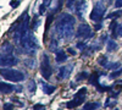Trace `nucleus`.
<instances>
[{"mask_svg":"<svg viewBox=\"0 0 122 110\" xmlns=\"http://www.w3.org/2000/svg\"><path fill=\"white\" fill-rule=\"evenodd\" d=\"M18 5H20L18 1H11V6H12V7H17Z\"/></svg>","mask_w":122,"mask_h":110,"instance_id":"nucleus-36","label":"nucleus"},{"mask_svg":"<svg viewBox=\"0 0 122 110\" xmlns=\"http://www.w3.org/2000/svg\"><path fill=\"white\" fill-rule=\"evenodd\" d=\"M117 27H118V23L116 21H112L110 25V31H111V34L112 37H117Z\"/></svg>","mask_w":122,"mask_h":110,"instance_id":"nucleus-15","label":"nucleus"},{"mask_svg":"<svg viewBox=\"0 0 122 110\" xmlns=\"http://www.w3.org/2000/svg\"><path fill=\"white\" fill-rule=\"evenodd\" d=\"M77 47H78L79 49H86V43H82V42H79V43L77 44Z\"/></svg>","mask_w":122,"mask_h":110,"instance_id":"nucleus-33","label":"nucleus"},{"mask_svg":"<svg viewBox=\"0 0 122 110\" xmlns=\"http://www.w3.org/2000/svg\"><path fill=\"white\" fill-rule=\"evenodd\" d=\"M121 15H122V10H121V11H115L112 14H110L109 15V18H116V17H120Z\"/></svg>","mask_w":122,"mask_h":110,"instance_id":"nucleus-24","label":"nucleus"},{"mask_svg":"<svg viewBox=\"0 0 122 110\" xmlns=\"http://www.w3.org/2000/svg\"><path fill=\"white\" fill-rule=\"evenodd\" d=\"M28 26H29V17L26 15V16H25V21L20 25V26L16 28V31H15V34H14V41H15V43H17V44L21 43L22 36L26 34L27 32H29V31H28Z\"/></svg>","mask_w":122,"mask_h":110,"instance_id":"nucleus-5","label":"nucleus"},{"mask_svg":"<svg viewBox=\"0 0 122 110\" xmlns=\"http://www.w3.org/2000/svg\"><path fill=\"white\" fill-rule=\"evenodd\" d=\"M21 44L28 54H34L37 50V39L32 32H27L26 34L22 36Z\"/></svg>","mask_w":122,"mask_h":110,"instance_id":"nucleus-2","label":"nucleus"},{"mask_svg":"<svg viewBox=\"0 0 122 110\" xmlns=\"http://www.w3.org/2000/svg\"><path fill=\"white\" fill-rule=\"evenodd\" d=\"M42 87H43V92L45 94H51L54 91H55V87L54 86H49L48 83L45 82H42Z\"/></svg>","mask_w":122,"mask_h":110,"instance_id":"nucleus-14","label":"nucleus"},{"mask_svg":"<svg viewBox=\"0 0 122 110\" xmlns=\"http://www.w3.org/2000/svg\"><path fill=\"white\" fill-rule=\"evenodd\" d=\"M45 10H46V6H45L44 4H42V5H40V7H39V14H40V15H44Z\"/></svg>","mask_w":122,"mask_h":110,"instance_id":"nucleus-25","label":"nucleus"},{"mask_svg":"<svg viewBox=\"0 0 122 110\" xmlns=\"http://www.w3.org/2000/svg\"><path fill=\"white\" fill-rule=\"evenodd\" d=\"M53 73V68L50 66V63H49V59L46 55H43V63H42V76L44 78H50Z\"/></svg>","mask_w":122,"mask_h":110,"instance_id":"nucleus-8","label":"nucleus"},{"mask_svg":"<svg viewBox=\"0 0 122 110\" xmlns=\"http://www.w3.org/2000/svg\"><path fill=\"white\" fill-rule=\"evenodd\" d=\"M0 88H1V93H5V94L11 93L12 91H15V89H16L12 84H9V83H5V82L0 83Z\"/></svg>","mask_w":122,"mask_h":110,"instance_id":"nucleus-12","label":"nucleus"},{"mask_svg":"<svg viewBox=\"0 0 122 110\" xmlns=\"http://www.w3.org/2000/svg\"><path fill=\"white\" fill-rule=\"evenodd\" d=\"M100 27H101L100 25H97V26H95V29H100Z\"/></svg>","mask_w":122,"mask_h":110,"instance_id":"nucleus-39","label":"nucleus"},{"mask_svg":"<svg viewBox=\"0 0 122 110\" xmlns=\"http://www.w3.org/2000/svg\"><path fill=\"white\" fill-rule=\"evenodd\" d=\"M117 49V44H116V42H114V41H109L107 42V50L109 52H111V50H116Z\"/></svg>","mask_w":122,"mask_h":110,"instance_id":"nucleus-20","label":"nucleus"},{"mask_svg":"<svg viewBox=\"0 0 122 110\" xmlns=\"http://www.w3.org/2000/svg\"><path fill=\"white\" fill-rule=\"evenodd\" d=\"M115 6H116V7H122V0H116Z\"/></svg>","mask_w":122,"mask_h":110,"instance_id":"nucleus-34","label":"nucleus"},{"mask_svg":"<svg viewBox=\"0 0 122 110\" xmlns=\"http://www.w3.org/2000/svg\"><path fill=\"white\" fill-rule=\"evenodd\" d=\"M33 109H34V110H38V109H44V105H43V104H36V105L33 106Z\"/></svg>","mask_w":122,"mask_h":110,"instance_id":"nucleus-30","label":"nucleus"},{"mask_svg":"<svg viewBox=\"0 0 122 110\" xmlns=\"http://www.w3.org/2000/svg\"><path fill=\"white\" fill-rule=\"evenodd\" d=\"M117 36L118 37L122 36V26L121 25H118V27H117Z\"/></svg>","mask_w":122,"mask_h":110,"instance_id":"nucleus-31","label":"nucleus"},{"mask_svg":"<svg viewBox=\"0 0 122 110\" xmlns=\"http://www.w3.org/2000/svg\"><path fill=\"white\" fill-rule=\"evenodd\" d=\"M100 106V104L99 103H87L84 106H83V109L84 110H89V109H98Z\"/></svg>","mask_w":122,"mask_h":110,"instance_id":"nucleus-18","label":"nucleus"},{"mask_svg":"<svg viewBox=\"0 0 122 110\" xmlns=\"http://www.w3.org/2000/svg\"><path fill=\"white\" fill-rule=\"evenodd\" d=\"M105 15V5L103 4V1H97L94 7H93V11L90 12V20L94 22H100L103 20Z\"/></svg>","mask_w":122,"mask_h":110,"instance_id":"nucleus-4","label":"nucleus"},{"mask_svg":"<svg viewBox=\"0 0 122 110\" xmlns=\"http://www.w3.org/2000/svg\"><path fill=\"white\" fill-rule=\"evenodd\" d=\"M68 52H70V54H72V55H76V52L73 50L72 48H70V49H68Z\"/></svg>","mask_w":122,"mask_h":110,"instance_id":"nucleus-37","label":"nucleus"},{"mask_svg":"<svg viewBox=\"0 0 122 110\" xmlns=\"http://www.w3.org/2000/svg\"><path fill=\"white\" fill-rule=\"evenodd\" d=\"M121 73H122V67L117 68V70H116L115 72H112V73L110 75V77H111V78H116V77H118V76H120Z\"/></svg>","mask_w":122,"mask_h":110,"instance_id":"nucleus-22","label":"nucleus"},{"mask_svg":"<svg viewBox=\"0 0 122 110\" xmlns=\"http://www.w3.org/2000/svg\"><path fill=\"white\" fill-rule=\"evenodd\" d=\"M75 1H76V0H67V4H66V5H67V7H70V9H71V7L73 6V3H75Z\"/></svg>","mask_w":122,"mask_h":110,"instance_id":"nucleus-28","label":"nucleus"},{"mask_svg":"<svg viewBox=\"0 0 122 110\" xmlns=\"http://www.w3.org/2000/svg\"><path fill=\"white\" fill-rule=\"evenodd\" d=\"M11 109H14L12 104H5L4 105V110H11Z\"/></svg>","mask_w":122,"mask_h":110,"instance_id":"nucleus-27","label":"nucleus"},{"mask_svg":"<svg viewBox=\"0 0 122 110\" xmlns=\"http://www.w3.org/2000/svg\"><path fill=\"white\" fill-rule=\"evenodd\" d=\"M99 65L106 67L107 66V61H106V56H100L99 58Z\"/></svg>","mask_w":122,"mask_h":110,"instance_id":"nucleus-21","label":"nucleus"},{"mask_svg":"<svg viewBox=\"0 0 122 110\" xmlns=\"http://www.w3.org/2000/svg\"><path fill=\"white\" fill-rule=\"evenodd\" d=\"M51 21H53V16H48V20H46V29L50 26V22H51Z\"/></svg>","mask_w":122,"mask_h":110,"instance_id":"nucleus-29","label":"nucleus"},{"mask_svg":"<svg viewBox=\"0 0 122 110\" xmlns=\"http://www.w3.org/2000/svg\"><path fill=\"white\" fill-rule=\"evenodd\" d=\"M86 93H87V89H86L84 87L81 88L79 91L75 94V97H73L72 100L67 103V108H68V109H72V108H77L78 105H81V104L83 103V99H84Z\"/></svg>","mask_w":122,"mask_h":110,"instance_id":"nucleus-6","label":"nucleus"},{"mask_svg":"<svg viewBox=\"0 0 122 110\" xmlns=\"http://www.w3.org/2000/svg\"><path fill=\"white\" fill-rule=\"evenodd\" d=\"M86 10H87V1L86 0H79V1L76 4V12H77V15L81 20L84 18Z\"/></svg>","mask_w":122,"mask_h":110,"instance_id":"nucleus-10","label":"nucleus"},{"mask_svg":"<svg viewBox=\"0 0 122 110\" xmlns=\"http://www.w3.org/2000/svg\"><path fill=\"white\" fill-rule=\"evenodd\" d=\"M114 89H115V91H116V92H120V91H121V89H122V83H120V84H117V86H115V87H114Z\"/></svg>","mask_w":122,"mask_h":110,"instance_id":"nucleus-32","label":"nucleus"},{"mask_svg":"<svg viewBox=\"0 0 122 110\" xmlns=\"http://www.w3.org/2000/svg\"><path fill=\"white\" fill-rule=\"evenodd\" d=\"M76 36H77L78 38H83V39H86V38H90L92 36H93V32H92V29H90V27H89L88 25L82 23V25H79V27H78V29H77Z\"/></svg>","mask_w":122,"mask_h":110,"instance_id":"nucleus-7","label":"nucleus"},{"mask_svg":"<svg viewBox=\"0 0 122 110\" xmlns=\"http://www.w3.org/2000/svg\"><path fill=\"white\" fill-rule=\"evenodd\" d=\"M0 64H1V67H7V66H14L17 64V59L11 55H1V61H0Z\"/></svg>","mask_w":122,"mask_h":110,"instance_id":"nucleus-9","label":"nucleus"},{"mask_svg":"<svg viewBox=\"0 0 122 110\" xmlns=\"http://www.w3.org/2000/svg\"><path fill=\"white\" fill-rule=\"evenodd\" d=\"M43 4L48 7V6H50V4H51V0H43Z\"/></svg>","mask_w":122,"mask_h":110,"instance_id":"nucleus-35","label":"nucleus"},{"mask_svg":"<svg viewBox=\"0 0 122 110\" xmlns=\"http://www.w3.org/2000/svg\"><path fill=\"white\" fill-rule=\"evenodd\" d=\"M66 59H67V56H66L65 52H62V50H57L56 52V55H55V61L56 63H64Z\"/></svg>","mask_w":122,"mask_h":110,"instance_id":"nucleus-13","label":"nucleus"},{"mask_svg":"<svg viewBox=\"0 0 122 110\" xmlns=\"http://www.w3.org/2000/svg\"><path fill=\"white\" fill-rule=\"evenodd\" d=\"M72 70H73V66L72 65H67V66H64V67H61L59 70V75L57 77L59 78H67L71 72H72Z\"/></svg>","mask_w":122,"mask_h":110,"instance_id":"nucleus-11","label":"nucleus"},{"mask_svg":"<svg viewBox=\"0 0 122 110\" xmlns=\"http://www.w3.org/2000/svg\"><path fill=\"white\" fill-rule=\"evenodd\" d=\"M100 41H106V34H103L100 37Z\"/></svg>","mask_w":122,"mask_h":110,"instance_id":"nucleus-38","label":"nucleus"},{"mask_svg":"<svg viewBox=\"0 0 122 110\" xmlns=\"http://www.w3.org/2000/svg\"><path fill=\"white\" fill-rule=\"evenodd\" d=\"M12 45H10L9 43L3 44V52H6V55H11L12 54Z\"/></svg>","mask_w":122,"mask_h":110,"instance_id":"nucleus-17","label":"nucleus"},{"mask_svg":"<svg viewBox=\"0 0 122 110\" xmlns=\"http://www.w3.org/2000/svg\"><path fill=\"white\" fill-rule=\"evenodd\" d=\"M120 63H111V64H109L107 66H106V68H109V70H115V68H117V67H120Z\"/></svg>","mask_w":122,"mask_h":110,"instance_id":"nucleus-23","label":"nucleus"},{"mask_svg":"<svg viewBox=\"0 0 122 110\" xmlns=\"http://www.w3.org/2000/svg\"><path fill=\"white\" fill-rule=\"evenodd\" d=\"M1 76L7 79V81L12 82H21L25 79V73L18 71V70H12V68H1Z\"/></svg>","mask_w":122,"mask_h":110,"instance_id":"nucleus-3","label":"nucleus"},{"mask_svg":"<svg viewBox=\"0 0 122 110\" xmlns=\"http://www.w3.org/2000/svg\"><path fill=\"white\" fill-rule=\"evenodd\" d=\"M87 76H88V75H87L86 72H82V73H79V75L77 76V81H79V79H81V78H86Z\"/></svg>","mask_w":122,"mask_h":110,"instance_id":"nucleus-26","label":"nucleus"},{"mask_svg":"<svg viewBox=\"0 0 122 110\" xmlns=\"http://www.w3.org/2000/svg\"><path fill=\"white\" fill-rule=\"evenodd\" d=\"M89 83L94 84V86H97L99 83V73L98 72H93V75L89 77Z\"/></svg>","mask_w":122,"mask_h":110,"instance_id":"nucleus-16","label":"nucleus"},{"mask_svg":"<svg viewBox=\"0 0 122 110\" xmlns=\"http://www.w3.org/2000/svg\"><path fill=\"white\" fill-rule=\"evenodd\" d=\"M27 88H28V91H29L30 93L36 92V88H37V86H36V82L33 81V79H30V81L28 82V86H27Z\"/></svg>","mask_w":122,"mask_h":110,"instance_id":"nucleus-19","label":"nucleus"},{"mask_svg":"<svg viewBox=\"0 0 122 110\" xmlns=\"http://www.w3.org/2000/svg\"><path fill=\"white\" fill-rule=\"evenodd\" d=\"M75 18L68 14H62L56 22V32L60 38H71L73 34Z\"/></svg>","mask_w":122,"mask_h":110,"instance_id":"nucleus-1","label":"nucleus"}]
</instances>
